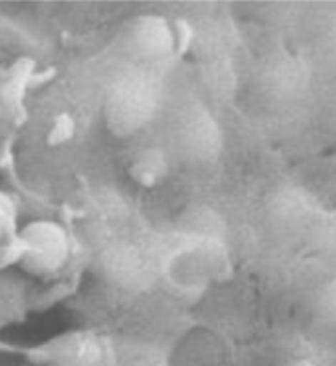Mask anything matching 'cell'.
<instances>
[{
  "instance_id": "1",
  "label": "cell",
  "mask_w": 336,
  "mask_h": 366,
  "mask_svg": "<svg viewBox=\"0 0 336 366\" xmlns=\"http://www.w3.org/2000/svg\"><path fill=\"white\" fill-rule=\"evenodd\" d=\"M20 266L33 276H53L69 257V240L61 225L51 220L31 222L21 230Z\"/></svg>"
},
{
  "instance_id": "2",
  "label": "cell",
  "mask_w": 336,
  "mask_h": 366,
  "mask_svg": "<svg viewBox=\"0 0 336 366\" xmlns=\"http://www.w3.org/2000/svg\"><path fill=\"white\" fill-rule=\"evenodd\" d=\"M161 169L163 163L156 157H145L135 166V177L141 184L153 186L156 184L159 176H161Z\"/></svg>"
},
{
  "instance_id": "3",
  "label": "cell",
  "mask_w": 336,
  "mask_h": 366,
  "mask_svg": "<svg viewBox=\"0 0 336 366\" xmlns=\"http://www.w3.org/2000/svg\"><path fill=\"white\" fill-rule=\"evenodd\" d=\"M73 129H74L73 120L68 119V117H64L61 122H59L56 129H54L53 137L56 138L58 142H64L66 138H69L71 135H73Z\"/></svg>"
},
{
  "instance_id": "4",
  "label": "cell",
  "mask_w": 336,
  "mask_h": 366,
  "mask_svg": "<svg viewBox=\"0 0 336 366\" xmlns=\"http://www.w3.org/2000/svg\"><path fill=\"white\" fill-rule=\"evenodd\" d=\"M285 366H317V365H313L312 362H307V360H299V362L289 363V365H285Z\"/></svg>"
}]
</instances>
